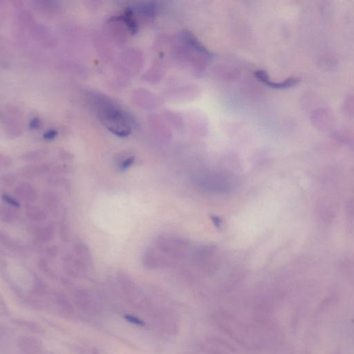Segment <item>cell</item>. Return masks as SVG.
Returning <instances> with one entry per match:
<instances>
[{
    "label": "cell",
    "mask_w": 354,
    "mask_h": 354,
    "mask_svg": "<svg viewBox=\"0 0 354 354\" xmlns=\"http://www.w3.org/2000/svg\"><path fill=\"white\" fill-rule=\"evenodd\" d=\"M55 232L56 227L53 223H48L45 224H38L32 236L38 243L43 244L54 240Z\"/></svg>",
    "instance_id": "7"
},
{
    "label": "cell",
    "mask_w": 354,
    "mask_h": 354,
    "mask_svg": "<svg viewBox=\"0 0 354 354\" xmlns=\"http://www.w3.org/2000/svg\"><path fill=\"white\" fill-rule=\"evenodd\" d=\"M59 236L63 242H68L71 238L70 225L66 220H62L59 224Z\"/></svg>",
    "instance_id": "15"
},
{
    "label": "cell",
    "mask_w": 354,
    "mask_h": 354,
    "mask_svg": "<svg viewBox=\"0 0 354 354\" xmlns=\"http://www.w3.org/2000/svg\"><path fill=\"white\" fill-rule=\"evenodd\" d=\"M60 252L59 247L57 245L48 246V248L45 250L48 257L50 258H55L58 257Z\"/></svg>",
    "instance_id": "22"
},
{
    "label": "cell",
    "mask_w": 354,
    "mask_h": 354,
    "mask_svg": "<svg viewBox=\"0 0 354 354\" xmlns=\"http://www.w3.org/2000/svg\"><path fill=\"white\" fill-rule=\"evenodd\" d=\"M100 116L110 131L119 137H126L131 133L130 117L106 99H100Z\"/></svg>",
    "instance_id": "1"
},
{
    "label": "cell",
    "mask_w": 354,
    "mask_h": 354,
    "mask_svg": "<svg viewBox=\"0 0 354 354\" xmlns=\"http://www.w3.org/2000/svg\"><path fill=\"white\" fill-rule=\"evenodd\" d=\"M74 250L76 256L80 258L86 265H91L93 263V258L91 249L84 242H76L74 246Z\"/></svg>",
    "instance_id": "9"
},
{
    "label": "cell",
    "mask_w": 354,
    "mask_h": 354,
    "mask_svg": "<svg viewBox=\"0 0 354 354\" xmlns=\"http://www.w3.org/2000/svg\"><path fill=\"white\" fill-rule=\"evenodd\" d=\"M18 176L15 173L9 172L4 174L0 177V184L5 188H10L16 183Z\"/></svg>",
    "instance_id": "18"
},
{
    "label": "cell",
    "mask_w": 354,
    "mask_h": 354,
    "mask_svg": "<svg viewBox=\"0 0 354 354\" xmlns=\"http://www.w3.org/2000/svg\"><path fill=\"white\" fill-rule=\"evenodd\" d=\"M134 156L128 157L126 160H124L122 162H120V164H119V169L122 171L127 170L128 169H129L134 164Z\"/></svg>",
    "instance_id": "21"
},
{
    "label": "cell",
    "mask_w": 354,
    "mask_h": 354,
    "mask_svg": "<svg viewBox=\"0 0 354 354\" xmlns=\"http://www.w3.org/2000/svg\"><path fill=\"white\" fill-rule=\"evenodd\" d=\"M24 214L27 220L34 223H42L48 218V212L44 208L32 203L25 204Z\"/></svg>",
    "instance_id": "8"
},
{
    "label": "cell",
    "mask_w": 354,
    "mask_h": 354,
    "mask_svg": "<svg viewBox=\"0 0 354 354\" xmlns=\"http://www.w3.org/2000/svg\"><path fill=\"white\" fill-rule=\"evenodd\" d=\"M46 154H48V151L45 150H39L25 154L22 158L26 162H36V160H42L46 156Z\"/></svg>",
    "instance_id": "16"
},
{
    "label": "cell",
    "mask_w": 354,
    "mask_h": 354,
    "mask_svg": "<svg viewBox=\"0 0 354 354\" xmlns=\"http://www.w3.org/2000/svg\"><path fill=\"white\" fill-rule=\"evenodd\" d=\"M46 184L52 187L63 188L65 190L70 188V182L64 177L59 176H48L46 178Z\"/></svg>",
    "instance_id": "12"
},
{
    "label": "cell",
    "mask_w": 354,
    "mask_h": 354,
    "mask_svg": "<svg viewBox=\"0 0 354 354\" xmlns=\"http://www.w3.org/2000/svg\"><path fill=\"white\" fill-rule=\"evenodd\" d=\"M182 40L185 42L186 44L189 45L193 50L200 52V54H203V55H205L206 56H211V54L208 50L204 48L203 45H202L198 40L195 38L194 36H193L190 32L184 30L182 34Z\"/></svg>",
    "instance_id": "10"
},
{
    "label": "cell",
    "mask_w": 354,
    "mask_h": 354,
    "mask_svg": "<svg viewBox=\"0 0 354 354\" xmlns=\"http://www.w3.org/2000/svg\"><path fill=\"white\" fill-rule=\"evenodd\" d=\"M12 158L7 156H1L0 158V167L2 168H8L12 166Z\"/></svg>",
    "instance_id": "23"
},
{
    "label": "cell",
    "mask_w": 354,
    "mask_h": 354,
    "mask_svg": "<svg viewBox=\"0 0 354 354\" xmlns=\"http://www.w3.org/2000/svg\"><path fill=\"white\" fill-rule=\"evenodd\" d=\"M18 216H19V212L18 209L15 208L5 206L0 208V218L3 223L10 224L16 221Z\"/></svg>",
    "instance_id": "11"
},
{
    "label": "cell",
    "mask_w": 354,
    "mask_h": 354,
    "mask_svg": "<svg viewBox=\"0 0 354 354\" xmlns=\"http://www.w3.org/2000/svg\"><path fill=\"white\" fill-rule=\"evenodd\" d=\"M38 268L40 272H44L46 274L50 276V277H53L55 276V272L52 267L50 266V263L48 262V259L45 258H40L38 260L37 263Z\"/></svg>",
    "instance_id": "14"
},
{
    "label": "cell",
    "mask_w": 354,
    "mask_h": 354,
    "mask_svg": "<svg viewBox=\"0 0 354 354\" xmlns=\"http://www.w3.org/2000/svg\"><path fill=\"white\" fill-rule=\"evenodd\" d=\"M42 204L46 212L50 213V216H58L60 210V198L56 192L50 190L45 191L42 195Z\"/></svg>",
    "instance_id": "5"
},
{
    "label": "cell",
    "mask_w": 354,
    "mask_h": 354,
    "mask_svg": "<svg viewBox=\"0 0 354 354\" xmlns=\"http://www.w3.org/2000/svg\"><path fill=\"white\" fill-rule=\"evenodd\" d=\"M57 135L58 132L56 130H48V132H46L44 134V135H43V137H44L45 140H53V139L55 138Z\"/></svg>",
    "instance_id": "24"
},
{
    "label": "cell",
    "mask_w": 354,
    "mask_h": 354,
    "mask_svg": "<svg viewBox=\"0 0 354 354\" xmlns=\"http://www.w3.org/2000/svg\"><path fill=\"white\" fill-rule=\"evenodd\" d=\"M14 194L19 201L34 203L38 198V192L32 184L23 182L16 186Z\"/></svg>",
    "instance_id": "4"
},
{
    "label": "cell",
    "mask_w": 354,
    "mask_h": 354,
    "mask_svg": "<svg viewBox=\"0 0 354 354\" xmlns=\"http://www.w3.org/2000/svg\"><path fill=\"white\" fill-rule=\"evenodd\" d=\"M142 264L148 268H154L156 266L157 259L152 250H147L144 254L142 256Z\"/></svg>",
    "instance_id": "17"
},
{
    "label": "cell",
    "mask_w": 354,
    "mask_h": 354,
    "mask_svg": "<svg viewBox=\"0 0 354 354\" xmlns=\"http://www.w3.org/2000/svg\"><path fill=\"white\" fill-rule=\"evenodd\" d=\"M254 77L260 82L264 83L268 88H274V90H286V88H292L296 86L299 82V80L295 78H290L280 82H272L269 78L268 74L264 70H258L254 72Z\"/></svg>",
    "instance_id": "3"
},
{
    "label": "cell",
    "mask_w": 354,
    "mask_h": 354,
    "mask_svg": "<svg viewBox=\"0 0 354 354\" xmlns=\"http://www.w3.org/2000/svg\"><path fill=\"white\" fill-rule=\"evenodd\" d=\"M39 120L38 118H34L32 121H30V128H32V129H35V128H38L39 126Z\"/></svg>",
    "instance_id": "25"
},
{
    "label": "cell",
    "mask_w": 354,
    "mask_h": 354,
    "mask_svg": "<svg viewBox=\"0 0 354 354\" xmlns=\"http://www.w3.org/2000/svg\"><path fill=\"white\" fill-rule=\"evenodd\" d=\"M52 166L50 164H40L37 165H28L22 168L20 174L26 180H32L37 177L43 176L50 172Z\"/></svg>",
    "instance_id": "6"
},
{
    "label": "cell",
    "mask_w": 354,
    "mask_h": 354,
    "mask_svg": "<svg viewBox=\"0 0 354 354\" xmlns=\"http://www.w3.org/2000/svg\"><path fill=\"white\" fill-rule=\"evenodd\" d=\"M122 20L132 34H134L137 32V24L135 20L133 18V12L131 8H127L124 12Z\"/></svg>",
    "instance_id": "13"
},
{
    "label": "cell",
    "mask_w": 354,
    "mask_h": 354,
    "mask_svg": "<svg viewBox=\"0 0 354 354\" xmlns=\"http://www.w3.org/2000/svg\"><path fill=\"white\" fill-rule=\"evenodd\" d=\"M1 198L2 200L8 206L15 208L17 209H19L21 207L20 202L16 196H12L7 193H4V194H2Z\"/></svg>",
    "instance_id": "20"
},
{
    "label": "cell",
    "mask_w": 354,
    "mask_h": 354,
    "mask_svg": "<svg viewBox=\"0 0 354 354\" xmlns=\"http://www.w3.org/2000/svg\"><path fill=\"white\" fill-rule=\"evenodd\" d=\"M73 171V168L71 166L62 164V165L52 166L50 170V174L54 175H60L64 174H70Z\"/></svg>",
    "instance_id": "19"
},
{
    "label": "cell",
    "mask_w": 354,
    "mask_h": 354,
    "mask_svg": "<svg viewBox=\"0 0 354 354\" xmlns=\"http://www.w3.org/2000/svg\"><path fill=\"white\" fill-rule=\"evenodd\" d=\"M63 270L68 276L77 278L81 272L86 270V266L84 262L72 254H65L62 258Z\"/></svg>",
    "instance_id": "2"
}]
</instances>
